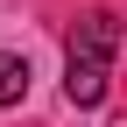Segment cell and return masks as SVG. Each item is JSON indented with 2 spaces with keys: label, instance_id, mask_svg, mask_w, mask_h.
Here are the masks:
<instances>
[{
  "label": "cell",
  "instance_id": "2",
  "mask_svg": "<svg viewBox=\"0 0 127 127\" xmlns=\"http://www.w3.org/2000/svg\"><path fill=\"white\" fill-rule=\"evenodd\" d=\"M28 99V57L0 50V106H21Z\"/></svg>",
  "mask_w": 127,
  "mask_h": 127
},
{
  "label": "cell",
  "instance_id": "3",
  "mask_svg": "<svg viewBox=\"0 0 127 127\" xmlns=\"http://www.w3.org/2000/svg\"><path fill=\"white\" fill-rule=\"evenodd\" d=\"M113 127H127V113H120V120H113Z\"/></svg>",
  "mask_w": 127,
  "mask_h": 127
},
{
  "label": "cell",
  "instance_id": "1",
  "mask_svg": "<svg viewBox=\"0 0 127 127\" xmlns=\"http://www.w3.org/2000/svg\"><path fill=\"white\" fill-rule=\"evenodd\" d=\"M113 57H120V14H106V7L78 14L71 35H64V99L99 106L106 85H113Z\"/></svg>",
  "mask_w": 127,
  "mask_h": 127
}]
</instances>
